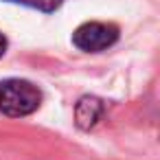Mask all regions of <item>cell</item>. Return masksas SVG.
Masks as SVG:
<instances>
[{
    "label": "cell",
    "instance_id": "cell-1",
    "mask_svg": "<svg viewBox=\"0 0 160 160\" xmlns=\"http://www.w3.org/2000/svg\"><path fill=\"white\" fill-rule=\"evenodd\" d=\"M40 90L24 79L0 81V112L7 116H29L40 108Z\"/></svg>",
    "mask_w": 160,
    "mask_h": 160
},
{
    "label": "cell",
    "instance_id": "cell-2",
    "mask_svg": "<svg viewBox=\"0 0 160 160\" xmlns=\"http://www.w3.org/2000/svg\"><path fill=\"white\" fill-rule=\"evenodd\" d=\"M118 40V29L105 22H86L72 33V44L86 53H99L110 48Z\"/></svg>",
    "mask_w": 160,
    "mask_h": 160
},
{
    "label": "cell",
    "instance_id": "cell-3",
    "mask_svg": "<svg viewBox=\"0 0 160 160\" xmlns=\"http://www.w3.org/2000/svg\"><path fill=\"white\" fill-rule=\"evenodd\" d=\"M103 114V101L97 97H81L75 105V123L81 129H90Z\"/></svg>",
    "mask_w": 160,
    "mask_h": 160
},
{
    "label": "cell",
    "instance_id": "cell-4",
    "mask_svg": "<svg viewBox=\"0 0 160 160\" xmlns=\"http://www.w3.org/2000/svg\"><path fill=\"white\" fill-rule=\"evenodd\" d=\"M9 2H18V5H24V7L44 11V13H51V11H55L62 5V0H9Z\"/></svg>",
    "mask_w": 160,
    "mask_h": 160
},
{
    "label": "cell",
    "instance_id": "cell-5",
    "mask_svg": "<svg viewBox=\"0 0 160 160\" xmlns=\"http://www.w3.org/2000/svg\"><path fill=\"white\" fill-rule=\"evenodd\" d=\"M5 53H7V38L0 33V57H2Z\"/></svg>",
    "mask_w": 160,
    "mask_h": 160
}]
</instances>
